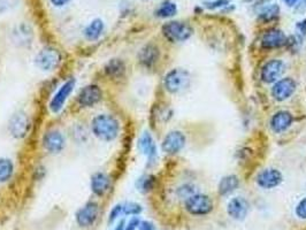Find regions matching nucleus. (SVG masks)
Wrapping results in <instances>:
<instances>
[{
	"mask_svg": "<svg viewBox=\"0 0 306 230\" xmlns=\"http://www.w3.org/2000/svg\"><path fill=\"white\" fill-rule=\"evenodd\" d=\"M92 132L96 137L105 142H111L115 140L119 135L120 124L118 120L112 115L99 114L92 120Z\"/></svg>",
	"mask_w": 306,
	"mask_h": 230,
	"instance_id": "1",
	"label": "nucleus"
},
{
	"mask_svg": "<svg viewBox=\"0 0 306 230\" xmlns=\"http://www.w3.org/2000/svg\"><path fill=\"white\" fill-rule=\"evenodd\" d=\"M189 84L190 74L184 69H173L165 77V87L170 94H178V92L187 89Z\"/></svg>",
	"mask_w": 306,
	"mask_h": 230,
	"instance_id": "2",
	"label": "nucleus"
},
{
	"mask_svg": "<svg viewBox=\"0 0 306 230\" xmlns=\"http://www.w3.org/2000/svg\"><path fill=\"white\" fill-rule=\"evenodd\" d=\"M162 34L168 40L178 43V41L189 39L190 36L192 35V29L187 23L171 21L162 27Z\"/></svg>",
	"mask_w": 306,
	"mask_h": 230,
	"instance_id": "3",
	"label": "nucleus"
},
{
	"mask_svg": "<svg viewBox=\"0 0 306 230\" xmlns=\"http://www.w3.org/2000/svg\"><path fill=\"white\" fill-rule=\"evenodd\" d=\"M185 207H187L189 213L192 215H206L212 212L213 202L208 196L193 193V195L188 197L187 201H185Z\"/></svg>",
	"mask_w": 306,
	"mask_h": 230,
	"instance_id": "4",
	"label": "nucleus"
},
{
	"mask_svg": "<svg viewBox=\"0 0 306 230\" xmlns=\"http://www.w3.org/2000/svg\"><path fill=\"white\" fill-rule=\"evenodd\" d=\"M60 62H61V54L59 53V51L52 48H46L41 50L35 58L36 66L40 68L41 71L46 72L54 71L59 66Z\"/></svg>",
	"mask_w": 306,
	"mask_h": 230,
	"instance_id": "5",
	"label": "nucleus"
},
{
	"mask_svg": "<svg viewBox=\"0 0 306 230\" xmlns=\"http://www.w3.org/2000/svg\"><path fill=\"white\" fill-rule=\"evenodd\" d=\"M99 214V206L97 202L90 201L76 213V222L82 228H89L94 224Z\"/></svg>",
	"mask_w": 306,
	"mask_h": 230,
	"instance_id": "6",
	"label": "nucleus"
},
{
	"mask_svg": "<svg viewBox=\"0 0 306 230\" xmlns=\"http://www.w3.org/2000/svg\"><path fill=\"white\" fill-rule=\"evenodd\" d=\"M74 86H75V80H74V78H71V80H68L66 83H63V84L60 86V89L58 90L57 94L53 96V98L50 103L51 112L58 113L61 110L64 103H66L68 99V97L71 96L73 92Z\"/></svg>",
	"mask_w": 306,
	"mask_h": 230,
	"instance_id": "7",
	"label": "nucleus"
},
{
	"mask_svg": "<svg viewBox=\"0 0 306 230\" xmlns=\"http://www.w3.org/2000/svg\"><path fill=\"white\" fill-rule=\"evenodd\" d=\"M296 91V82L293 78H282L277 81L272 89V95L276 100L283 101L286 99L290 98Z\"/></svg>",
	"mask_w": 306,
	"mask_h": 230,
	"instance_id": "8",
	"label": "nucleus"
},
{
	"mask_svg": "<svg viewBox=\"0 0 306 230\" xmlns=\"http://www.w3.org/2000/svg\"><path fill=\"white\" fill-rule=\"evenodd\" d=\"M30 121L28 115L23 112H17L9 121V131L15 138H22L29 131Z\"/></svg>",
	"mask_w": 306,
	"mask_h": 230,
	"instance_id": "9",
	"label": "nucleus"
},
{
	"mask_svg": "<svg viewBox=\"0 0 306 230\" xmlns=\"http://www.w3.org/2000/svg\"><path fill=\"white\" fill-rule=\"evenodd\" d=\"M101 96H103V94H101L100 87L98 85L90 84L84 86L80 91L77 100L78 104L83 106V107H91V106H94L98 101H100Z\"/></svg>",
	"mask_w": 306,
	"mask_h": 230,
	"instance_id": "10",
	"label": "nucleus"
},
{
	"mask_svg": "<svg viewBox=\"0 0 306 230\" xmlns=\"http://www.w3.org/2000/svg\"><path fill=\"white\" fill-rule=\"evenodd\" d=\"M185 145V136L181 131H171L162 142V151L167 154H176Z\"/></svg>",
	"mask_w": 306,
	"mask_h": 230,
	"instance_id": "11",
	"label": "nucleus"
},
{
	"mask_svg": "<svg viewBox=\"0 0 306 230\" xmlns=\"http://www.w3.org/2000/svg\"><path fill=\"white\" fill-rule=\"evenodd\" d=\"M285 72V63L282 60H271L263 67L261 78L265 83H274Z\"/></svg>",
	"mask_w": 306,
	"mask_h": 230,
	"instance_id": "12",
	"label": "nucleus"
},
{
	"mask_svg": "<svg viewBox=\"0 0 306 230\" xmlns=\"http://www.w3.org/2000/svg\"><path fill=\"white\" fill-rule=\"evenodd\" d=\"M282 174L280 170L270 168L263 170L261 173H259L257 177L258 186L263 189H273L279 186L282 182Z\"/></svg>",
	"mask_w": 306,
	"mask_h": 230,
	"instance_id": "13",
	"label": "nucleus"
},
{
	"mask_svg": "<svg viewBox=\"0 0 306 230\" xmlns=\"http://www.w3.org/2000/svg\"><path fill=\"white\" fill-rule=\"evenodd\" d=\"M43 145L50 153H59L64 146V137L58 130H50L44 135Z\"/></svg>",
	"mask_w": 306,
	"mask_h": 230,
	"instance_id": "14",
	"label": "nucleus"
},
{
	"mask_svg": "<svg viewBox=\"0 0 306 230\" xmlns=\"http://www.w3.org/2000/svg\"><path fill=\"white\" fill-rule=\"evenodd\" d=\"M287 43V37L285 32L279 29L268 30L265 35L263 36L261 45L265 49H277L283 46Z\"/></svg>",
	"mask_w": 306,
	"mask_h": 230,
	"instance_id": "15",
	"label": "nucleus"
},
{
	"mask_svg": "<svg viewBox=\"0 0 306 230\" xmlns=\"http://www.w3.org/2000/svg\"><path fill=\"white\" fill-rule=\"evenodd\" d=\"M228 214L235 220H243L249 212V202L242 197H235L227 207Z\"/></svg>",
	"mask_w": 306,
	"mask_h": 230,
	"instance_id": "16",
	"label": "nucleus"
},
{
	"mask_svg": "<svg viewBox=\"0 0 306 230\" xmlns=\"http://www.w3.org/2000/svg\"><path fill=\"white\" fill-rule=\"evenodd\" d=\"M138 147H140L142 153L147 156L149 164L155 163V160L157 159V145L150 132H143L140 142H138Z\"/></svg>",
	"mask_w": 306,
	"mask_h": 230,
	"instance_id": "17",
	"label": "nucleus"
},
{
	"mask_svg": "<svg viewBox=\"0 0 306 230\" xmlns=\"http://www.w3.org/2000/svg\"><path fill=\"white\" fill-rule=\"evenodd\" d=\"M293 120V115L289 112H287V110H280V112L273 115L271 120V127L273 130L277 133L283 132L291 126Z\"/></svg>",
	"mask_w": 306,
	"mask_h": 230,
	"instance_id": "18",
	"label": "nucleus"
},
{
	"mask_svg": "<svg viewBox=\"0 0 306 230\" xmlns=\"http://www.w3.org/2000/svg\"><path fill=\"white\" fill-rule=\"evenodd\" d=\"M111 179L104 173H96L91 177V190L97 196H104L110 190Z\"/></svg>",
	"mask_w": 306,
	"mask_h": 230,
	"instance_id": "19",
	"label": "nucleus"
},
{
	"mask_svg": "<svg viewBox=\"0 0 306 230\" xmlns=\"http://www.w3.org/2000/svg\"><path fill=\"white\" fill-rule=\"evenodd\" d=\"M138 58H140V62L143 66L152 67L159 59V50L156 45L149 44L141 50Z\"/></svg>",
	"mask_w": 306,
	"mask_h": 230,
	"instance_id": "20",
	"label": "nucleus"
},
{
	"mask_svg": "<svg viewBox=\"0 0 306 230\" xmlns=\"http://www.w3.org/2000/svg\"><path fill=\"white\" fill-rule=\"evenodd\" d=\"M239 186V179L235 175H228V176L224 177L220 181L219 184V192L222 196H227L235 191Z\"/></svg>",
	"mask_w": 306,
	"mask_h": 230,
	"instance_id": "21",
	"label": "nucleus"
},
{
	"mask_svg": "<svg viewBox=\"0 0 306 230\" xmlns=\"http://www.w3.org/2000/svg\"><path fill=\"white\" fill-rule=\"evenodd\" d=\"M104 31V22L96 18L84 29V36L88 40H97Z\"/></svg>",
	"mask_w": 306,
	"mask_h": 230,
	"instance_id": "22",
	"label": "nucleus"
},
{
	"mask_svg": "<svg viewBox=\"0 0 306 230\" xmlns=\"http://www.w3.org/2000/svg\"><path fill=\"white\" fill-rule=\"evenodd\" d=\"M105 72L110 77L119 78L123 76L124 72H126V66H124L122 60L112 59L107 64H106Z\"/></svg>",
	"mask_w": 306,
	"mask_h": 230,
	"instance_id": "23",
	"label": "nucleus"
},
{
	"mask_svg": "<svg viewBox=\"0 0 306 230\" xmlns=\"http://www.w3.org/2000/svg\"><path fill=\"white\" fill-rule=\"evenodd\" d=\"M14 172L13 163L9 159H0V183L7 182Z\"/></svg>",
	"mask_w": 306,
	"mask_h": 230,
	"instance_id": "24",
	"label": "nucleus"
},
{
	"mask_svg": "<svg viewBox=\"0 0 306 230\" xmlns=\"http://www.w3.org/2000/svg\"><path fill=\"white\" fill-rule=\"evenodd\" d=\"M178 13V7H176V4L173 2H165L161 4V6L157 9L156 15L166 18V17H171L174 16L175 14Z\"/></svg>",
	"mask_w": 306,
	"mask_h": 230,
	"instance_id": "25",
	"label": "nucleus"
},
{
	"mask_svg": "<svg viewBox=\"0 0 306 230\" xmlns=\"http://www.w3.org/2000/svg\"><path fill=\"white\" fill-rule=\"evenodd\" d=\"M279 13L280 7L276 4H271L261 9L260 13H259V17L264 21H271L273 18H276L279 16Z\"/></svg>",
	"mask_w": 306,
	"mask_h": 230,
	"instance_id": "26",
	"label": "nucleus"
},
{
	"mask_svg": "<svg viewBox=\"0 0 306 230\" xmlns=\"http://www.w3.org/2000/svg\"><path fill=\"white\" fill-rule=\"evenodd\" d=\"M155 186V177L153 176H142L138 178L136 187L142 192H149Z\"/></svg>",
	"mask_w": 306,
	"mask_h": 230,
	"instance_id": "27",
	"label": "nucleus"
},
{
	"mask_svg": "<svg viewBox=\"0 0 306 230\" xmlns=\"http://www.w3.org/2000/svg\"><path fill=\"white\" fill-rule=\"evenodd\" d=\"M142 210V206L137 202H128V204L122 206V213L124 215H138Z\"/></svg>",
	"mask_w": 306,
	"mask_h": 230,
	"instance_id": "28",
	"label": "nucleus"
},
{
	"mask_svg": "<svg viewBox=\"0 0 306 230\" xmlns=\"http://www.w3.org/2000/svg\"><path fill=\"white\" fill-rule=\"evenodd\" d=\"M230 0H215V2H206L204 3V5H205V7L208 9H216L220 7L228 6Z\"/></svg>",
	"mask_w": 306,
	"mask_h": 230,
	"instance_id": "29",
	"label": "nucleus"
},
{
	"mask_svg": "<svg viewBox=\"0 0 306 230\" xmlns=\"http://www.w3.org/2000/svg\"><path fill=\"white\" fill-rule=\"evenodd\" d=\"M296 214L299 219H306V198L298 202L297 207H296Z\"/></svg>",
	"mask_w": 306,
	"mask_h": 230,
	"instance_id": "30",
	"label": "nucleus"
},
{
	"mask_svg": "<svg viewBox=\"0 0 306 230\" xmlns=\"http://www.w3.org/2000/svg\"><path fill=\"white\" fill-rule=\"evenodd\" d=\"M122 213V205H117L114 206L112 211H111L110 213V218H108V222L110 223H113L115 220L119 218V215Z\"/></svg>",
	"mask_w": 306,
	"mask_h": 230,
	"instance_id": "31",
	"label": "nucleus"
},
{
	"mask_svg": "<svg viewBox=\"0 0 306 230\" xmlns=\"http://www.w3.org/2000/svg\"><path fill=\"white\" fill-rule=\"evenodd\" d=\"M138 225H140V220L137 218H134L129 221L128 224L124 227V230H136Z\"/></svg>",
	"mask_w": 306,
	"mask_h": 230,
	"instance_id": "32",
	"label": "nucleus"
},
{
	"mask_svg": "<svg viewBox=\"0 0 306 230\" xmlns=\"http://www.w3.org/2000/svg\"><path fill=\"white\" fill-rule=\"evenodd\" d=\"M138 228H140V230H156L155 224L150 222V221H142Z\"/></svg>",
	"mask_w": 306,
	"mask_h": 230,
	"instance_id": "33",
	"label": "nucleus"
},
{
	"mask_svg": "<svg viewBox=\"0 0 306 230\" xmlns=\"http://www.w3.org/2000/svg\"><path fill=\"white\" fill-rule=\"evenodd\" d=\"M296 28H297V30H298V32L300 34V36L304 37L306 35V20H304L303 22L297 23V26H296Z\"/></svg>",
	"mask_w": 306,
	"mask_h": 230,
	"instance_id": "34",
	"label": "nucleus"
},
{
	"mask_svg": "<svg viewBox=\"0 0 306 230\" xmlns=\"http://www.w3.org/2000/svg\"><path fill=\"white\" fill-rule=\"evenodd\" d=\"M71 0H51V3H52L54 6L57 7H61V6H64V5L68 4Z\"/></svg>",
	"mask_w": 306,
	"mask_h": 230,
	"instance_id": "35",
	"label": "nucleus"
},
{
	"mask_svg": "<svg viewBox=\"0 0 306 230\" xmlns=\"http://www.w3.org/2000/svg\"><path fill=\"white\" fill-rule=\"evenodd\" d=\"M305 9H306V0H303V2L298 5V11L304 12Z\"/></svg>",
	"mask_w": 306,
	"mask_h": 230,
	"instance_id": "36",
	"label": "nucleus"
},
{
	"mask_svg": "<svg viewBox=\"0 0 306 230\" xmlns=\"http://www.w3.org/2000/svg\"><path fill=\"white\" fill-rule=\"evenodd\" d=\"M283 2L288 5V6H294V5L297 4L299 0H283Z\"/></svg>",
	"mask_w": 306,
	"mask_h": 230,
	"instance_id": "37",
	"label": "nucleus"
},
{
	"mask_svg": "<svg viewBox=\"0 0 306 230\" xmlns=\"http://www.w3.org/2000/svg\"><path fill=\"white\" fill-rule=\"evenodd\" d=\"M124 227H126V225H124V221L122 220V221H120V223L117 225V228H115L114 230H124Z\"/></svg>",
	"mask_w": 306,
	"mask_h": 230,
	"instance_id": "38",
	"label": "nucleus"
}]
</instances>
